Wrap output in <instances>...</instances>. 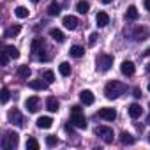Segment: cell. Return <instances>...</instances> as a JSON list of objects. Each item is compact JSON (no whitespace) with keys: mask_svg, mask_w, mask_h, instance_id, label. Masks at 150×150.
I'll return each mask as SVG.
<instances>
[{"mask_svg":"<svg viewBox=\"0 0 150 150\" xmlns=\"http://www.w3.org/2000/svg\"><path fill=\"white\" fill-rule=\"evenodd\" d=\"M125 90H127V87H125L124 83L113 80V81L106 83V87H104V96H106L108 99H117V97H120Z\"/></svg>","mask_w":150,"mask_h":150,"instance_id":"cell-1","label":"cell"},{"mask_svg":"<svg viewBox=\"0 0 150 150\" xmlns=\"http://www.w3.org/2000/svg\"><path fill=\"white\" fill-rule=\"evenodd\" d=\"M18 143H20V134L14 132V131H7L6 136H4V139H2V146L6 150H13V148L18 146Z\"/></svg>","mask_w":150,"mask_h":150,"instance_id":"cell-2","label":"cell"},{"mask_svg":"<svg viewBox=\"0 0 150 150\" xmlns=\"http://www.w3.org/2000/svg\"><path fill=\"white\" fill-rule=\"evenodd\" d=\"M94 132L104 141V143H113V139H115V134H113V129L111 127H108V125H97L96 129H94Z\"/></svg>","mask_w":150,"mask_h":150,"instance_id":"cell-3","label":"cell"},{"mask_svg":"<svg viewBox=\"0 0 150 150\" xmlns=\"http://www.w3.org/2000/svg\"><path fill=\"white\" fill-rule=\"evenodd\" d=\"M96 64H97V71L106 72V71H110V69H111V65H113V57H111V55H108V53H101V55L97 57Z\"/></svg>","mask_w":150,"mask_h":150,"instance_id":"cell-4","label":"cell"},{"mask_svg":"<svg viewBox=\"0 0 150 150\" xmlns=\"http://www.w3.org/2000/svg\"><path fill=\"white\" fill-rule=\"evenodd\" d=\"M74 127H78V129H85L87 127V118L81 111H72L71 113V120H69Z\"/></svg>","mask_w":150,"mask_h":150,"instance_id":"cell-5","label":"cell"},{"mask_svg":"<svg viewBox=\"0 0 150 150\" xmlns=\"http://www.w3.org/2000/svg\"><path fill=\"white\" fill-rule=\"evenodd\" d=\"M30 50L35 57H39L41 60H46V55H44V42L42 39H34L32 44H30Z\"/></svg>","mask_w":150,"mask_h":150,"instance_id":"cell-6","label":"cell"},{"mask_svg":"<svg viewBox=\"0 0 150 150\" xmlns=\"http://www.w3.org/2000/svg\"><path fill=\"white\" fill-rule=\"evenodd\" d=\"M39 106H41V99H39L37 96H32V97H28V99L25 101V108H27V111H30V113H37V111H39Z\"/></svg>","mask_w":150,"mask_h":150,"instance_id":"cell-7","label":"cell"},{"mask_svg":"<svg viewBox=\"0 0 150 150\" xmlns=\"http://www.w3.org/2000/svg\"><path fill=\"white\" fill-rule=\"evenodd\" d=\"M7 118H9V122H11L13 125H18V127L23 125V117H21V113H20L16 108H14V110H9Z\"/></svg>","mask_w":150,"mask_h":150,"instance_id":"cell-8","label":"cell"},{"mask_svg":"<svg viewBox=\"0 0 150 150\" xmlns=\"http://www.w3.org/2000/svg\"><path fill=\"white\" fill-rule=\"evenodd\" d=\"M97 115H99L101 118H104V120H110V122H113V120L117 118V111H115L113 108H101V110L97 111Z\"/></svg>","mask_w":150,"mask_h":150,"instance_id":"cell-9","label":"cell"},{"mask_svg":"<svg viewBox=\"0 0 150 150\" xmlns=\"http://www.w3.org/2000/svg\"><path fill=\"white\" fill-rule=\"evenodd\" d=\"M62 23H64V27L69 28V30H76V28H78V18H76V16L67 14V16L62 18Z\"/></svg>","mask_w":150,"mask_h":150,"instance_id":"cell-10","label":"cell"},{"mask_svg":"<svg viewBox=\"0 0 150 150\" xmlns=\"http://www.w3.org/2000/svg\"><path fill=\"white\" fill-rule=\"evenodd\" d=\"M120 71H122L124 76H132L134 71H136V67H134V64H132L131 60H124L122 65H120Z\"/></svg>","mask_w":150,"mask_h":150,"instance_id":"cell-11","label":"cell"},{"mask_svg":"<svg viewBox=\"0 0 150 150\" xmlns=\"http://www.w3.org/2000/svg\"><path fill=\"white\" fill-rule=\"evenodd\" d=\"M80 101H81L83 104L90 106V104H94L96 97H94V94H92L90 90H81V92H80Z\"/></svg>","mask_w":150,"mask_h":150,"instance_id":"cell-12","label":"cell"},{"mask_svg":"<svg viewBox=\"0 0 150 150\" xmlns=\"http://www.w3.org/2000/svg\"><path fill=\"white\" fill-rule=\"evenodd\" d=\"M146 35H148V30H146L145 27H136V28L132 30V37H134V41H145Z\"/></svg>","mask_w":150,"mask_h":150,"instance_id":"cell-13","label":"cell"},{"mask_svg":"<svg viewBox=\"0 0 150 150\" xmlns=\"http://www.w3.org/2000/svg\"><path fill=\"white\" fill-rule=\"evenodd\" d=\"M127 111H129V117H131V118H138V117H141L143 108H141L138 103H132V104L127 108Z\"/></svg>","mask_w":150,"mask_h":150,"instance_id":"cell-14","label":"cell"},{"mask_svg":"<svg viewBox=\"0 0 150 150\" xmlns=\"http://www.w3.org/2000/svg\"><path fill=\"white\" fill-rule=\"evenodd\" d=\"M46 108H48V111H51V113H55V111H58V108H60V103H58V99L57 97H48L46 99Z\"/></svg>","mask_w":150,"mask_h":150,"instance_id":"cell-15","label":"cell"},{"mask_svg":"<svg viewBox=\"0 0 150 150\" xmlns=\"http://www.w3.org/2000/svg\"><path fill=\"white\" fill-rule=\"evenodd\" d=\"M69 55H71V57H74V58H81V57L85 55V48H83V46H80V44H74V46H71Z\"/></svg>","mask_w":150,"mask_h":150,"instance_id":"cell-16","label":"cell"},{"mask_svg":"<svg viewBox=\"0 0 150 150\" xmlns=\"http://www.w3.org/2000/svg\"><path fill=\"white\" fill-rule=\"evenodd\" d=\"M96 21H97L96 25L103 28V27H106V25L110 23V16H108L104 11H101V13H97V16H96Z\"/></svg>","mask_w":150,"mask_h":150,"instance_id":"cell-17","label":"cell"},{"mask_svg":"<svg viewBox=\"0 0 150 150\" xmlns=\"http://www.w3.org/2000/svg\"><path fill=\"white\" fill-rule=\"evenodd\" d=\"M53 125V118L51 117H41L37 118V127L39 129H50Z\"/></svg>","mask_w":150,"mask_h":150,"instance_id":"cell-18","label":"cell"},{"mask_svg":"<svg viewBox=\"0 0 150 150\" xmlns=\"http://www.w3.org/2000/svg\"><path fill=\"white\" fill-rule=\"evenodd\" d=\"M20 30H21V27H20V25H13V27H9V28H6V32H4V37H6V39H11V37H16V35L20 34Z\"/></svg>","mask_w":150,"mask_h":150,"instance_id":"cell-19","label":"cell"},{"mask_svg":"<svg viewBox=\"0 0 150 150\" xmlns=\"http://www.w3.org/2000/svg\"><path fill=\"white\" fill-rule=\"evenodd\" d=\"M138 9H136V6H129L127 7V11H125V20H129V21H134V20H138Z\"/></svg>","mask_w":150,"mask_h":150,"instance_id":"cell-20","label":"cell"},{"mask_svg":"<svg viewBox=\"0 0 150 150\" xmlns=\"http://www.w3.org/2000/svg\"><path fill=\"white\" fill-rule=\"evenodd\" d=\"M50 35H51V39H53V41H57V42H64V41H65L64 32H62V30H58V28H51V30H50Z\"/></svg>","mask_w":150,"mask_h":150,"instance_id":"cell-21","label":"cell"},{"mask_svg":"<svg viewBox=\"0 0 150 150\" xmlns=\"http://www.w3.org/2000/svg\"><path fill=\"white\" fill-rule=\"evenodd\" d=\"M48 85H50V83H46V81H42V80H32V81L28 83V87L34 88V90H44Z\"/></svg>","mask_w":150,"mask_h":150,"instance_id":"cell-22","label":"cell"},{"mask_svg":"<svg viewBox=\"0 0 150 150\" xmlns=\"http://www.w3.org/2000/svg\"><path fill=\"white\" fill-rule=\"evenodd\" d=\"M14 14H16V18H20V20H23V18H28V9L27 7H23V6H18L16 9H14Z\"/></svg>","mask_w":150,"mask_h":150,"instance_id":"cell-23","label":"cell"},{"mask_svg":"<svg viewBox=\"0 0 150 150\" xmlns=\"http://www.w3.org/2000/svg\"><path fill=\"white\" fill-rule=\"evenodd\" d=\"M48 14H50V16H58V14H60V6H58L57 2H51V4L48 6Z\"/></svg>","mask_w":150,"mask_h":150,"instance_id":"cell-24","label":"cell"},{"mask_svg":"<svg viewBox=\"0 0 150 150\" xmlns=\"http://www.w3.org/2000/svg\"><path fill=\"white\" fill-rule=\"evenodd\" d=\"M76 9H78V13L85 14V13H88V9H90V4H88V2H85V0H80V2L76 4Z\"/></svg>","mask_w":150,"mask_h":150,"instance_id":"cell-25","label":"cell"},{"mask_svg":"<svg viewBox=\"0 0 150 150\" xmlns=\"http://www.w3.org/2000/svg\"><path fill=\"white\" fill-rule=\"evenodd\" d=\"M120 141H122L124 145H132V143H134V138H132L129 132L124 131V132H120Z\"/></svg>","mask_w":150,"mask_h":150,"instance_id":"cell-26","label":"cell"},{"mask_svg":"<svg viewBox=\"0 0 150 150\" xmlns=\"http://www.w3.org/2000/svg\"><path fill=\"white\" fill-rule=\"evenodd\" d=\"M58 71H60L62 76H69V74H71V65H69V62H62V64L58 65Z\"/></svg>","mask_w":150,"mask_h":150,"instance_id":"cell-27","label":"cell"},{"mask_svg":"<svg viewBox=\"0 0 150 150\" xmlns=\"http://www.w3.org/2000/svg\"><path fill=\"white\" fill-rule=\"evenodd\" d=\"M18 76L20 78H28L30 76V67L28 65H20L18 67Z\"/></svg>","mask_w":150,"mask_h":150,"instance_id":"cell-28","label":"cell"},{"mask_svg":"<svg viewBox=\"0 0 150 150\" xmlns=\"http://www.w3.org/2000/svg\"><path fill=\"white\" fill-rule=\"evenodd\" d=\"M4 50L7 51V55H9L11 58H14V60H16V58H20V51H18L14 46H4Z\"/></svg>","mask_w":150,"mask_h":150,"instance_id":"cell-29","label":"cell"},{"mask_svg":"<svg viewBox=\"0 0 150 150\" xmlns=\"http://www.w3.org/2000/svg\"><path fill=\"white\" fill-rule=\"evenodd\" d=\"M41 78H42L46 83H53V81H55V72H53V71H44Z\"/></svg>","mask_w":150,"mask_h":150,"instance_id":"cell-30","label":"cell"},{"mask_svg":"<svg viewBox=\"0 0 150 150\" xmlns=\"http://www.w3.org/2000/svg\"><path fill=\"white\" fill-rule=\"evenodd\" d=\"M27 150H39V141L35 138H28L27 139Z\"/></svg>","mask_w":150,"mask_h":150,"instance_id":"cell-31","label":"cell"},{"mask_svg":"<svg viewBox=\"0 0 150 150\" xmlns=\"http://www.w3.org/2000/svg\"><path fill=\"white\" fill-rule=\"evenodd\" d=\"M46 145L48 146H57L58 145V138L57 136H46Z\"/></svg>","mask_w":150,"mask_h":150,"instance_id":"cell-32","label":"cell"},{"mask_svg":"<svg viewBox=\"0 0 150 150\" xmlns=\"http://www.w3.org/2000/svg\"><path fill=\"white\" fill-rule=\"evenodd\" d=\"M7 101H9V90L4 87V88H2V104H6Z\"/></svg>","mask_w":150,"mask_h":150,"instance_id":"cell-33","label":"cell"},{"mask_svg":"<svg viewBox=\"0 0 150 150\" xmlns=\"http://www.w3.org/2000/svg\"><path fill=\"white\" fill-rule=\"evenodd\" d=\"M9 58H11V57H9V55H7V51L4 50V51H2V65H7Z\"/></svg>","mask_w":150,"mask_h":150,"instance_id":"cell-34","label":"cell"},{"mask_svg":"<svg viewBox=\"0 0 150 150\" xmlns=\"http://www.w3.org/2000/svg\"><path fill=\"white\" fill-rule=\"evenodd\" d=\"M96 41H97V34L94 32V34H90V37H88V42H90V46H94V44H96Z\"/></svg>","mask_w":150,"mask_h":150,"instance_id":"cell-35","label":"cell"},{"mask_svg":"<svg viewBox=\"0 0 150 150\" xmlns=\"http://www.w3.org/2000/svg\"><path fill=\"white\" fill-rule=\"evenodd\" d=\"M132 92H134V94H132V96H134V97H136V99H139V97H141V90H139V88H138V87H136V88H134V90H132Z\"/></svg>","mask_w":150,"mask_h":150,"instance_id":"cell-36","label":"cell"},{"mask_svg":"<svg viewBox=\"0 0 150 150\" xmlns=\"http://www.w3.org/2000/svg\"><path fill=\"white\" fill-rule=\"evenodd\" d=\"M65 131L69 134H74V129H72V124H65Z\"/></svg>","mask_w":150,"mask_h":150,"instance_id":"cell-37","label":"cell"},{"mask_svg":"<svg viewBox=\"0 0 150 150\" xmlns=\"http://www.w3.org/2000/svg\"><path fill=\"white\" fill-rule=\"evenodd\" d=\"M145 9L150 11V0H145Z\"/></svg>","mask_w":150,"mask_h":150,"instance_id":"cell-38","label":"cell"},{"mask_svg":"<svg viewBox=\"0 0 150 150\" xmlns=\"http://www.w3.org/2000/svg\"><path fill=\"white\" fill-rule=\"evenodd\" d=\"M103 4H110V2H113V0H101Z\"/></svg>","mask_w":150,"mask_h":150,"instance_id":"cell-39","label":"cell"},{"mask_svg":"<svg viewBox=\"0 0 150 150\" xmlns=\"http://www.w3.org/2000/svg\"><path fill=\"white\" fill-rule=\"evenodd\" d=\"M146 72H150V64H146Z\"/></svg>","mask_w":150,"mask_h":150,"instance_id":"cell-40","label":"cell"},{"mask_svg":"<svg viewBox=\"0 0 150 150\" xmlns=\"http://www.w3.org/2000/svg\"><path fill=\"white\" fill-rule=\"evenodd\" d=\"M145 55H150V48H148V50H146V51H145Z\"/></svg>","mask_w":150,"mask_h":150,"instance_id":"cell-41","label":"cell"},{"mask_svg":"<svg viewBox=\"0 0 150 150\" xmlns=\"http://www.w3.org/2000/svg\"><path fill=\"white\" fill-rule=\"evenodd\" d=\"M146 124H148V125H150V115H148V118H146Z\"/></svg>","mask_w":150,"mask_h":150,"instance_id":"cell-42","label":"cell"},{"mask_svg":"<svg viewBox=\"0 0 150 150\" xmlns=\"http://www.w3.org/2000/svg\"><path fill=\"white\" fill-rule=\"evenodd\" d=\"M32 2H34V4H37V2H39V0H32Z\"/></svg>","mask_w":150,"mask_h":150,"instance_id":"cell-43","label":"cell"},{"mask_svg":"<svg viewBox=\"0 0 150 150\" xmlns=\"http://www.w3.org/2000/svg\"><path fill=\"white\" fill-rule=\"evenodd\" d=\"M148 141H150V132H148Z\"/></svg>","mask_w":150,"mask_h":150,"instance_id":"cell-44","label":"cell"},{"mask_svg":"<svg viewBox=\"0 0 150 150\" xmlns=\"http://www.w3.org/2000/svg\"><path fill=\"white\" fill-rule=\"evenodd\" d=\"M148 90H150V83H148Z\"/></svg>","mask_w":150,"mask_h":150,"instance_id":"cell-45","label":"cell"},{"mask_svg":"<svg viewBox=\"0 0 150 150\" xmlns=\"http://www.w3.org/2000/svg\"><path fill=\"white\" fill-rule=\"evenodd\" d=\"M148 106H150V104H148Z\"/></svg>","mask_w":150,"mask_h":150,"instance_id":"cell-46","label":"cell"}]
</instances>
